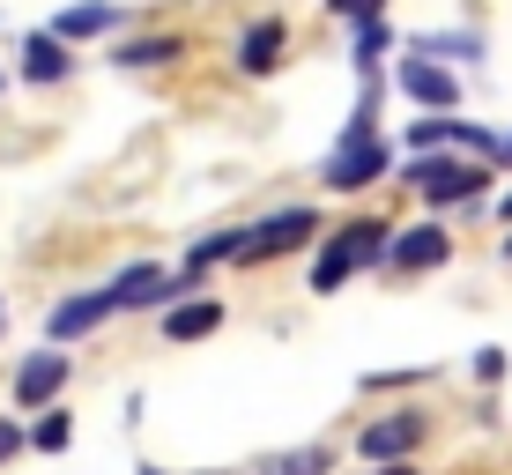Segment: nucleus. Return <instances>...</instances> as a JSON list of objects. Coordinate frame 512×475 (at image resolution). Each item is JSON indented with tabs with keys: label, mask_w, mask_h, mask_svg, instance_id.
Returning a JSON list of instances; mask_svg holds the SVG:
<instances>
[{
	"label": "nucleus",
	"mask_w": 512,
	"mask_h": 475,
	"mask_svg": "<svg viewBox=\"0 0 512 475\" xmlns=\"http://www.w3.org/2000/svg\"><path fill=\"white\" fill-rule=\"evenodd\" d=\"M379 253H386V231H379V223H349V231H342V238H334L327 253H320L312 283H320V290H342L349 275H357V268H372Z\"/></svg>",
	"instance_id": "nucleus-1"
},
{
	"label": "nucleus",
	"mask_w": 512,
	"mask_h": 475,
	"mask_svg": "<svg viewBox=\"0 0 512 475\" xmlns=\"http://www.w3.org/2000/svg\"><path fill=\"white\" fill-rule=\"evenodd\" d=\"M409 179L431 193V201H475V193H483V164H446V156H416Z\"/></svg>",
	"instance_id": "nucleus-2"
},
{
	"label": "nucleus",
	"mask_w": 512,
	"mask_h": 475,
	"mask_svg": "<svg viewBox=\"0 0 512 475\" xmlns=\"http://www.w3.org/2000/svg\"><path fill=\"white\" fill-rule=\"evenodd\" d=\"M312 231H320V216H312V208H290V216H268L260 231H245V260H275V253H290V245H305Z\"/></svg>",
	"instance_id": "nucleus-3"
},
{
	"label": "nucleus",
	"mask_w": 512,
	"mask_h": 475,
	"mask_svg": "<svg viewBox=\"0 0 512 475\" xmlns=\"http://www.w3.org/2000/svg\"><path fill=\"white\" fill-rule=\"evenodd\" d=\"M112 312H119L112 290H82V297H67V305L45 320V342H75V334H90L97 320H112Z\"/></svg>",
	"instance_id": "nucleus-4"
},
{
	"label": "nucleus",
	"mask_w": 512,
	"mask_h": 475,
	"mask_svg": "<svg viewBox=\"0 0 512 475\" xmlns=\"http://www.w3.org/2000/svg\"><path fill=\"white\" fill-rule=\"evenodd\" d=\"M416 438H423V416H379V424L364 431L357 446H364V461H386V468H394L401 453L416 446Z\"/></svg>",
	"instance_id": "nucleus-5"
},
{
	"label": "nucleus",
	"mask_w": 512,
	"mask_h": 475,
	"mask_svg": "<svg viewBox=\"0 0 512 475\" xmlns=\"http://www.w3.org/2000/svg\"><path fill=\"white\" fill-rule=\"evenodd\" d=\"M379 171H386V149L379 142H342V149H334V164H327V186H372L379 179Z\"/></svg>",
	"instance_id": "nucleus-6"
},
{
	"label": "nucleus",
	"mask_w": 512,
	"mask_h": 475,
	"mask_svg": "<svg viewBox=\"0 0 512 475\" xmlns=\"http://www.w3.org/2000/svg\"><path fill=\"white\" fill-rule=\"evenodd\" d=\"M60 386H67V357H52V349H45V357H30L23 372H15V401H23V409H45Z\"/></svg>",
	"instance_id": "nucleus-7"
},
{
	"label": "nucleus",
	"mask_w": 512,
	"mask_h": 475,
	"mask_svg": "<svg viewBox=\"0 0 512 475\" xmlns=\"http://www.w3.org/2000/svg\"><path fill=\"white\" fill-rule=\"evenodd\" d=\"M156 297H171V283H164L156 260H134L127 275H112V305L119 312H141V305H156Z\"/></svg>",
	"instance_id": "nucleus-8"
},
{
	"label": "nucleus",
	"mask_w": 512,
	"mask_h": 475,
	"mask_svg": "<svg viewBox=\"0 0 512 475\" xmlns=\"http://www.w3.org/2000/svg\"><path fill=\"white\" fill-rule=\"evenodd\" d=\"M386 253H394V268H438L453 245H446V231H438V223H416V231H401Z\"/></svg>",
	"instance_id": "nucleus-9"
},
{
	"label": "nucleus",
	"mask_w": 512,
	"mask_h": 475,
	"mask_svg": "<svg viewBox=\"0 0 512 475\" xmlns=\"http://www.w3.org/2000/svg\"><path fill=\"white\" fill-rule=\"evenodd\" d=\"M401 90H409L416 104H453L461 90H453V75L446 67H431V60H401Z\"/></svg>",
	"instance_id": "nucleus-10"
},
{
	"label": "nucleus",
	"mask_w": 512,
	"mask_h": 475,
	"mask_svg": "<svg viewBox=\"0 0 512 475\" xmlns=\"http://www.w3.org/2000/svg\"><path fill=\"white\" fill-rule=\"evenodd\" d=\"M112 23H119L112 0H82V8H67L60 23H52V38H97V30H112Z\"/></svg>",
	"instance_id": "nucleus-11"
},
{
	"label": "nucleus",
	"mask_w": 512,
	"mask_h": 475,
	"mask_svg": "<svg viewBox=\"0 0 512 475\" xmlns=\"http://www.w3.org/2000/svg\"><path fill=\"white\" fill-rule=\"evenodd\" d=\"M23 75H30V82H60V75H67V45L52 38V30H38V38L23 45Z\"/></svg>",
	"instance_id": "nucleus-12"
},
{
	"label": "nucleus",
	"mask_w": 512,
	"mask_h": 475,
	"mask_svg": "<svg viewBox=\"0 0 512 475\" xmlns=\"http://www.w3.org/2000/svg\"><path fill=\"white\" fill-rule=\"evenodd\" d=\"M431 142H468V149H498V142H490V134L461 127V119H423V127L409 134V149H431Z\"/></svg>",
	"instance_id": "nucleus-13"
},
{
	"label": "nucleus",
	"mask_w": 512,
	"mask_h": 475,
	"mask_svg": "<svg viewBox=\"0 0 512 475\" xmlns=\"http://www.w3.org/2000/svg\"><path fill=\"white\" fill-rule=\"evenodd\" d=\"M216 320H223V305H216V297H193V305L171 312V342H201V334L216 327Z\"/></svg>",
	"instance_id": "nucleus-14"
},
{
	"label": "nucleus",
	"mask_w": 512,
	"mask_h": 475,
	"mask_svg": "<svg viewBox=\"0 0 512 475\" xmlns=\"http://www.w3.org/2000/svg\"><path fill=\"white\" fill-rule=\"evenodd\" d=\"M275 52H282V23H253V30H245V52H238V60H245V75H268Z\"/></svg>",
	"instance_id": "nucleus-15"
},
{
	"label": "nucleus",
	"mask_w": 512,
	"mask_h": 475,
	"mask_svg": "<svg viewBox=\"0 0 512 475\" xmlns=\"http://www.w3.org/2000/svg\"><path fill=\"white\" fill-rule=\"evenodd\" d=\"M119 60H127V67H164V60H179V38H134Z\"/></svg>",
	"instance_id": "nucleus-16"
},
{
	"label": "nucleus",
	"mask_w": 512,
	"mask_h": 475,
	"mask_svg": "<svg viewBox=\"0 0 512 475\" xmlns=\"http://www.w3.org/2000/svg\"><path fill=\"white\" fill-rule=\"evenodd\" d=\"M268 475H327V446H305V453H282Z\"/></svg>",
	"instance_id": "nucleus-17"
},
{
	"label": "nucleus",
	"mask_w": 512,
	"mask_h": 475,
	"mask_svg": "<svg viewBox=\"0 0 512 475\" xmlns=\"http://www.w3.org/2000/svg\"><path fill=\"white\" fill-rule=\"evenodd\" d=\"M30 438H38V446H45V453H60V446H67V416H45V424H38V431H30Z\"/></svg>",
	"instance_id": "nucleus-18"
},
{
	"label": "nucleus",
	"mask_w": 512,
	"mask_h": 475,
	"mask_svg": "<svg viewBox=\"0 0 512 475\" xmlns=\"http://www.w3.org/2000/svg\"><path fill=\"white\" fill-rule=\"evenodd\" d=\"M334 8H342V15H357V23H364V30H372V15H379V0H334Z\"/></svg>",
	"instance_id": "nucleus-19"
},
{
	"label": "nucleus",
	"mask_w": 512,
	"mask_h": 475,
	"mask_svg": "<svg viewBox=\"0 0 512 475\" xmlns=\"http://www.w3.org/2000/svg\"><path fill=\"white\" fill-rule=\"evenodd\" d=\"M8 453H15V431H8V424H0V461H8Z\"/></svg>",
	"instance_id": "nucleus-20"
},
{
	"label": "nucleus",
	"mask_w": 512,
	"mask_h": 475,
	"mask_svg": "<svg viewBox=\"0 0 512 475\" xmlns=\"http://www.w3.org/2000/svg\"><path fill=\"white\" fill-rule=\"evenodd\" d=\"M379 475H416V468H409V461H394V468H379Z\"/></svg>",
	"instance_id": "nucleus-21"
},
{
	"label": "nucleus",
	"mask_w": 512,
	"mask_h": 475,
	"mask_svg": "<svg viewBox=\"0 0 512 475\" xmlns=\"http://www.w3.org/2000/svg\"><path fill=\"white\" fill-rule=\"evenodd\" d=\"M505 216H512V193H505Z\"/></svg>",
	"instance_id": "nucleus-22"
},
{
	"label": "nucleus",
	"mask_w": 512,
	"mask_h": 475,
	"mask_svg": "<svg viewBox=\"0 0 512 475\" xmlns=\"http://www.w3.org/2000/svg\"><path fill=\"white\" fill-rule=\"evenodd\" d=\"M505 253H512V245H505Z\"/></svg>",
	"instance_id": "nucleus-23"
},
{
	"label": "nucleus",
	"mask_w": 512,
	"mask_h": 475,
	"mask_svg": "<svg viewBox=\"0 0 512 475\" xmlns=\"http://www.w3.org/2000/svg\"><path fill=\"white\" fill-rule=\"evenodd\" d=\"M505 149H512V142H505Z\"/></svg>",
	"instance_id": "nucleus-24"
}]
</instances>
